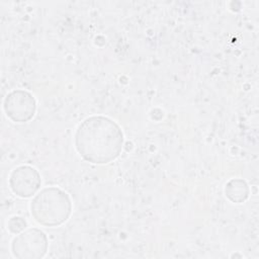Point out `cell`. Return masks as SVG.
<instances>
[{"label": "cell", "instance_id": "6da1fadb", "mask_svg": "<svg viewBox=\"0 0 259 259\" xmlns=\"http://www.w3.org/2000/svg\"><path fill=\"white\" fill-rule=\"evenodd\" d=\"M75 148L83 160L107 164L115 160L123 147V133L111 118L93 115L85 118L74 136Z\"/></svg>", "mask_w": 259, "mask_h": 259}, {"label": "cell", "instance_id": "7a4b0ae2", "mask_svg": "<svg viewBox=\"0 0 259 259\" xmlns=\"http://www.w3.org/2000/svg\"><path fill=\"white\" fill-rule=\"evenodd\" d=\"M30 212L37 224L44 227H59L70 218L72 201L63 189L46 187L32 198Z\"/></svg>", "mask_w": 259, "mask_h": 259}, {"label": "cell", "instance_id": "3957f363", "mask_svg": "<svg viewBox=\"0 0 259 259\" xmlns=\"http://www.w3.org/2000/svg\"><path fill=\"white\" fill-rule=\"evenodd\" d=\"M49 240L45 232L36 228L17 234L11 242V252L17 259H39L48 251Z\"/></svg>", "mask_w": 259, "mask_h": 259}, {"label": "cell", "instance_id": "277c9868", "mask_svg": "<svg viewBox=\"0 0 259 259\" xmlns=\"http://www.w3.org/2000/svg\"><path fill=\"white\" fill-rule=\"evenodd\" d=\"M6 116L13 122L23 123L29 121L35 114L36 101L31 93L16 89L9 92L3 101Z\"/></svg>", "mask_w": 259, "mask_h": 259}, {"label": "cell", "instance_id": "5b68a950", "mask_svg": "<svg viewBox=\"0 0 259 259\" xmlns=\"http://www.w3.org/2000/svg\"><path fill=\"white\" fill-rule=\"evenodd\" d=\"M40 185L41 178L39 172L28 165L16 167L9 176L11 191L21 198H28L34 195Z\"/></svg>", "mask_w": 259, "mask_h": 259}, {"label": "cell", "instance_id": "8992f818", "mask_svg": "<svg viewBox=\"0 0 259 259\" xmlns=\"http://www.w3.org/2000/svg\"><path fill=\"white\" fill-rule=\"evenodd\" d=\"M225 193L229 200L235 203H242L249 197V186L244 179L233 178L225 187Z\"/></svg>", "mask_w": 259, "mask_h": 259}, {"label": "cell", "instance_id": "52a82bcc", "mask_svg": "<svg viewBox=\"0 0 259 259\" xmlns=\"http://www.w3.org/2000/svg\"><path fill=\"white\" fill-rule=\"evenodd\" d=\"M27 227L26 221L21 217H12L8 220L7 228L10 233L12 234H19L23 232Z\"/></svg>", "mask_w": 259, "mask_h": 259}]
</instances>
